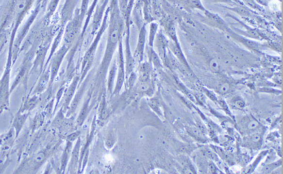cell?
<instances>
[{
    "mask_svg": "<svg viewBox=\"0 0 283 174\" xmlns=\"http://www.w3.org/2000/svg\"><path fill=\"white\" fill-rule=\"evenodd\" d=\"M182 7L188 10H199L205 12L206 9L202 4L201 0H176Z\"/></svg>",
    "mask_w": 283,
    "mask_h": 174,
    "instance_id": "27",
    "label": "cell"
},
{
    "mask_svg": "<svg viewBox=\"0 0 283 174\" xmlns=\"http://www.w3.org/2000/svg\"><path fill=\"white\" fill-rule=\"evenodd\" d=\"M230 90H231V86L228 83H222L217 87V93L222 94V95H226V94L229 93Z\"/></svg>",
    "mask_w": 283,
    "mask_h": 174,
    "instance_id": "38",
    "label": "cell"
},
{
    "mask_svg": "<svg viewBox=\"0 0 283 174\" xmlns=\"http://www.w3.org/2000/svg\"><path fill=\"white\" fill-rule=\"evenodd\" d=\"M10 34L8 31L5 29H0V53L2 51L3 48L5 46L6 44L8 42L9 37H10Z\"/></svg>",
    "mask_w": 283,
    "mask_h": 174,
    "instance_id": "35",
    "label": "cell"
},
{
    "mask_svg": "<svg viewBox=\"0 0 283 174\" xmlns=\"http://www.w3.org/2000/svg\"><path fill=\"white\" fill-rule=\"evenodd\" d=\"M36 48H34V46H32L24 57L22 65L19 68V72L15 81L12 83L11 88H10L11 93L19 85L22 84L25 89L27 87V82H28L29 77L30 76V72H31L33 64V58H34Z\"/></svg>",
    "mask_w": 283,
    "mask_h": 174,
    "instance_id": "7",
    "label": "cell"
},
{
    "mask_svg": "<svg viewBox=\"0 0 283 174\" xmlns=\"http://www.w3.org/2000/svg\"><path fill=\"white\" fill-rule=\"evenodd\" d=\"M60 142H58L54 146H48L45 149H41L37 153L34 154L31 158L27 160V162L20 165L19 168L15 171V173H23L27 171V173H34L37 172L39 168L42 166L53 155L56 149L59 147Z\"/></svg>",
    "mask_w": 283,
    "mask_h": 174,
    "instance_id": "5",
    "label": "cell"
},
{
    "mask_svg": "<svg viewBox=\"0 0 283 174\" xmlns=\"http://www.w3.org/2000/svg\"><path fill=\"white\" fill-rule=\"evenodd\" d=\"M89 80H90V75L88 74L87 76L85 78L83 81L79 86L78 89H77V92H76L75 95H74V98H73L72 101L70 103L68 110L67 111L66 114H65L67 116H74V113L77 111V107H78L79 104H80L81 101H82L83 95L86 92V87H87L89 83Z\"/></svg>",
    "mask_w": 283,
    "mask_h": 174,
    "instance_id": "12",
    "label": "cell"
},
{
    "mask_svg": "<svg viewBox=\"0 0 283 174\" xmlns=\"http://www.w3.org/2000/svg\"><path fill=\"white\" fill-rule=\"evenodd\" d=\"M50 68L44 69L42 73L39 75V80L35 86L34 90L30 92L29 95H41L47 90L50 84Z\"/></svg>",
    "mask_w": 283,
    "mask_h": 174,
    "instance_id": "19",
    "label": "cell"
},
{
    "mask_svg": "<svg viewBox=\"0 0 283 174\" xmlns=\"http://www.w3.org/2000/svg\"><path fill=\"white\" fill-rule=\"evenodd\" d=\"M36 2L41 3V4L43 5V7H45L47 5V2H48V0H35Z\"/></svg>",
    "mask_w": 283,
    "mask_h": 174,
    "instance_id": "43",
    "label": "cell"
},
{
    "mask_svg": "<svg viewBox=\"0 0 283 174\" xmlns=\"http://www.w3.org/2000/svg\"><path fill=\"white\" fill-rule=\"evenodd\" d=\"M106 146L108 149H111L113 147L114 145L116 144V137L113 133H109L105 141Z\"/></svg>",
    "mask_w": 283,
    "mask_h": 174,
    "instance_id": "37",
    "label": "cell"
},
{
    "mask_svg": "<svg viewBox=\"0 0 283 174\" xmlns=\"http://www.w3.org/2000/svg\"><path fill=\"white\" fill-rule=\"evenodd\" d=\"M152 66L150 62H141L138 64L137 77L138 81H150L151 75Z\"/></svg>",
    "mask_w": 283,
    "mask_h": 174,
    "instance_id": "23",
    "label": "cell"
},
{
    "mask_svg": "<svg viewBox=\"0 0 283 174\" xmlns=\"http://www.w3.org/2000/svg\"><path fill=\"white\" fill-rule=\"evenodd\" d=\"M99 1H100V0H93L92 3H91V5L89 6V9H88L86 18H85L84 22H83L82 32V34H81V36H82V37L84 36L85 32H86V29H87L88 27H89L91 16H92L93 13H94V10H95L96 6H97V3L99 2Z\"/></svg>",
    "mask_w": 283,
    "mask_h": 174,
    "instance_id": "28",
    "label": "cell"
},
{
    "mask_svg": "<svg viewBox=\"0 0 283 174\" xmlns=\"http://www.w3.org/2000/svg\"><path fill=\"white\" fill-rule=\"evenodd\" d=\"M110 109L106 100V93L102 94L100 100V105H99L98 116L97 117V125L103 127L109 120L110 116Z\"/></svg>",
    "mask_w": 283,
    "mask_h": 174,
    "instance_id": "17",
    "label": "cell"
},
{
    "mask_svg": "<svg viewBox=\"0 0 283 174\" xmlns=\"http://www.w3.org/2000/svg\"><path fill=\"white\" fill-rule=\"evenodd\" d=\"M66 142V146H65L63 153H62V157H61L60 170L62 173H65V172H66L68 163L69 161L70 157H71L73 145H74V143H71V142Z\"/></svg>",
    "mask_w": 283,
    "mask_h": 174,
    "instance_id": "25",
    "label": "cell"
},
{
    "mask_svg": "<svg viewBox=\"0 0 283 174\" xmlns=\"http://www.w3.org/2000/svg\"><path fill=\"white\" fill-rule=\"evenodd\" d=\"M156 41H157V48L159 51V55L162 57V58H165L166 49L168 46V42L166 40L165 37L163 36L162 34L156 35Z\"/></svg>",
    "mask_w": 283,
    "mask_h": 174,
    "instance_id": "31",
    "label": "cell"
},
{
    "mask_svg": "<svg viewBox=\"0 0 283 174\" xmlns=\"http://www.w3.org/2000/svg\"><path fill=\"white\" fill-rule=\"evenodd\" d=\"M80 74L76 73L74 76L73 77L72 81L70 84H68L65 90V94H64L63 104H62V109L63 110L64 113L66 114L67 111L68 107H69L70 103L78 89L79 86H80Z\"/></svg>",
    "mask_w": 283,
    "mask_h": 174,
    "instance_id": "13",
    "label": "cell"
},
{
    "mask_svg": "<svg viewBox=\"0 0 283 174\" xmlns=\"http://www.w3.org/2000/svg\"><path fill=\"white\" fill-rule=\"evenodd\" d=\"M14 41L10 40L8 57L5 69L2 76L0 79V114L7 111L10 108V95H11V86H10V75L12 66V50H13Z\"/></svg>",
    "mask_w": 283,
    "mask_h": 174,
    "instance_id": "3",
    "label": "cell"
},
{
    "mask_svg": "<svg viewBox=\"0 0 283 174\" xmlns=\"http://www.w3.org/2000/svg\"><path fill=\"white\" fill-rule=\"evenodd\" d=\"M210 3H227V4H232L233 0H205Z\"/></svg>",
    "mask_w": 283,
    "mask_h": 174,
    "instance_id": "42",
    "label": "cell"
},
{
    "mask_svg": "<svg viewBox=\"0 0 283 174\" xmlns=\"http://www.w3.org/2000/svg\"><path fill=\"white\" fill-rule=\"evenodd\" d=\"M262 137L260 133L254 132L246 137V146L256 149L261 145Z\"/></svg>",
    "mask_w": 283,
    "mask_h": 174,
    "instance_id": "29",
    "label": "cell"
},
{
    "mask_svg": "<svg viewBox=\"0 0 283 174\" xmlns=\"http://www.w3.org/2000/svg\"><path fill=\"white\" fill-rule=\"evenodd\" d=\"M67 86L68 85L67 84V83H64L62 85V86H60V87L58 89L55 97H54L55 104H54V113H55L57 107H59V103H60V101H62V98H63L64 94H65V90H66Z\"/></svg>",
    "mask_w": 283,
    "mask_h": 174,
    "instance_id": "33",
    "label": "cell"
},
{
    "mask_svg": "<svg viewBox=\"0 0 283 174\" xmlns=\"http://www.w3.org/2000/svg\"><path fill=\"white\" fill-rule=\"evenodd\" d=\"M78 0H66L65 5L61 12L60 27L59 28H65V26L68 21L72 18L77 7Z\"/></svg>",
    "mask_w": 283,
    "mask_h": 174,
    "instance_id": "18",
    "label": "cell"
},
{
    "mask_svg": "<svg viewBox=\"0 0 283 174\" xmlns=\"http://www.w3.org/2000/svg\"><path fill=\"white\" fill-rule=\"evenodd\" d=\"M211 69L214 72H217L219 71V65L217 62L215 60H212L211 61Z\"/></svg>",
    "mask_w": 283,
    "mask_h": 174,
    "instance_id": "41",
    "label": "cell"
},
{
    "mask_svg": "<svg viewBox=\"0 0 283 174\" xmlns=\"http://www.w3.org/2000/svg\"><path fill=\"white\" fill-rule=\"evenodd\" d=\"M117 79L114 86L112 96L118 95L126 83V70H125L124 48H123V39L120 40L118 45V54L117 57Z\"/></svg>",
    "mask_w": 283,
    "mask_h": 174,
    "instance_id": "9",
    "label": "cell"
},
{
    "mask_svg": "<svg viewBox=\"0 0 283 174\" xmlns=\"http://www.w3.org/2000/svg\"><path fill=\"white\" fill-rule=\"evenodd\" d=\"M109 5L106 9L105 12L104 16H103V20H102L101 27L99 29L98 31L94 36V39L86 49L83 58H82V62H81L80 67V81L81 83L83 81L89 71H91L93 65H94V60H95L96 53H97V48H98L99 44H100V41H101L102 36L104 34L105 31L108 29V25H109Z\"/></svg>",
    "mask_w": 283,
    "mask_h": 174,
    "instance_id": "2",
    "label": "cell"
},
{
    "mask_svg": "<svg viewBox=\"0 0 283 174\" xmlns=\"http://www.w3.org/2000/svg\"><path fill=\"white\" fill-rule=\"evenodd\" d=\"M40 104V95H29L24 99L19 111L21 113L31 112Z\"/></svg>",
    "mask_w": 283,
    "mask_h": 174,
    "instance_id": "22",
    "label": "cell"
},
{
    "mask_svg": "<svg viewBox=\"0 0 283 174\" xmlns=\"http://www.w3.org/2000/svg\"><path fill=\"white\" fill-rule=\"evenodd\" d=\"M125 29L124 19L120 13L118 0H110L109 2V19L108 25V38L106 50L95 78L93 80L94 93L92 102L100 101L102 94L106 93V78L109 66L114 58V54L118 48L120 40L123 39Z\"/></svg>",
    "mask_w": 283,
    "mask_h": 174,
    "instance_id": "1",
    "label": "cell"
},
{
    "mask_svg": "<svg viewBox=\"0 0 283 174\" xmlns=\"http://www.w3.org/2000/svg\"><path fill=\"white\" fill-rule=\"evenodd\" d=\"M117 69H118V65H117V58H114L109 66L107 72V80H106L107 81L106 82V92L110 94L112 96L114 86H115L116 79H117Z\"/></svg>",
    "mask_w": 283,
    "mask_h": 174,
    "instance_id": "20",
    "label": "cell"
},
{
    "mask_svg": "<svg viewBox=\"0 0 283 174\" xmlns=\"http://www.w3.org/2000/svg\"><path fill=\"white\" fill-rule=\"evenodd\" d=\"M82 139L81 137L77 139L75 145L73 146L71 157L68 161L67 172L69 174L78 173L79 163H80V150L82 146Z\"/></svg>",
    "mask_w": 283,
    "mask_h": 174,
    "instance_id": "16",
    "label": "cell"
},
{
    "mask_svg": "<svg viewBox=\"0 0 283 174\" xmlns=\"http://www.w3.org/2000/svg\"><path fill=\"white\" fill-rule=\"evenodd\" d=\"M126 34V39H125V51H124V62L125 70H126V79L132 72L134 71L135 66H136V60L132 53L131 50L130 42V31H125Z\"/></svg>",
    "mask_w": 283,
    "mask_h": 174,
    "instance_id": "14",
    "label": "cell"
},
{
    "mask_svg": "<svg viewBox=\"0 0 283 174\" xmlns=\"http://www.w3.org/2000/svg\"><path fill=\"white\" fill-rule=\"evenodd\" d=\"M43 7V5L41 3L36 2L35 1L34 9L32 12L31 15H30V17L27 19L24 25L23 26L22 28L21 29L19 33L17 34L15 42H14L13 50H12V54H13V55H12V64L14 65V63L16 62L19 52L21 51V44H22L23 41L25 39L26 36H27V34L30 31L32 26L34 24L35 19H36L38 14H39V12H40L41 10Z\"/></svg>",
    "mask_w": 283,
    "mask_h": 174,
    "instance_id": "6",
    "label": "cell"
},
{
    "mask_svg": "<svg viewBox=\"0 0 283 174\" xmlns=\"http://www.w3.org/2000/svg\"><path fill=\"white\" fill-rule=\"evenodd\" d=\"M230 104L232 106L233 108L236 110H243L246 106L244 101L240 96H235L231 100Z\"/></svg>",
    "mask_w": 283,
    "mask_h": 174,
    "instance_id": "34",
    "label": "cell"
},
{
    "mask_svg": "<svg viewBox=\"0 0 283 174\" xmlns=\"http://www.w3.org/2000/svg\"><path fill=\"white\" fill-rule=\"evenodd\" d=\"M30 116V112H26V113H21L18 110L14 116L13 120H12V128L15 130V137H18V136L20 134L27 119Z\"/></svg>",
    "mask_w": 283,
    "mask_h": 174,
    "instance_id": "21",
    "label": "cell"
},
{
    "mask_svg": "<svg viewBox=\"0 0 283 174\" xmlns=\"http://www.w3.org/2000/svg\"><path fill=\"white\" fill-rule=\"evenodd\" d=\"M265 155H266V153L265 152H262L261 154H260L258 160H256L257 161H255V162L252 163V164L250 165V166L249 169V170H248L247 172L248 173H251V172H252V171H253L254 169H255V166H256L258 164V163L260 162V161H261V160H262V158H263V157H264Z\"/></svg>",
    "mask_w": 283,
    "mask_h": 174,
    "instance_id": "39",
    "label": "cell"
},
{
    "mask_svg": "<svg viewBox=\"0 0 283 174\" xmlns=\"http://www.w3.org/2000/svg\"><path fill=\"white\" fill-rule=\"evenodd\" d=\"M69 50V47L66 46V45L62 44V46L56 51V52L53 54L52 57L50 58L48 65L50 69V80L49 86H52L53 84H54V81H55L58 74H59L62 62H63L64 59L67 55Z\"/></svg>",
    "mask_w": 283,
    "mask_h": 174,
    "instance_id": "8",
    "label": "cell"
},
{
    "mask_svg": "<svg viewBox=\"0 0 283 174\" xmlns=\"http://www.w3.org/2000/svg\"><path fill=\"white\" fill-rule=\"evenodd\" d=\"M158 28H159V25L156 22H151L150 24V27H149V42H148V47L149 48H153L155 39H156V36L157 35Z\"/></svg>",
    "mask_w": 283,
    "mask_h": 174,
    "instance_id": "30",
    "label": "cell"
},
{
    "mask_svg": "<svg viewBox=\"0 0 283 174\" xmlns=\"http://www.w3.org/2000/svg\"><path fill=\"white\" fill-rule=\"evenodd\" d=\"M85 18L86 16L80 13V9H76L72 18L65 26L63 39H62L63 44L71 48L77 42L82 32Z\"/></svg>",
    "mask_w": 283,
    "mask_h": 174,
    "instance_id": "4",
    "label": "cell"
},
{
    "mask_svg": "<svg viewBox=\"0 0 283 174\" xmlns=\"http://www.w3.org/2000/svg\"><path fill=\"white\" fill-rule=\"evenodd\" d=\"M60 0H51L50 4H49L48 7H47V12L45 16V22L47 23L50 20V18L53 16L56 10H57L58 5L59 4Z\"/></svg>",
    "mask_w": 283,
    "mask_h": 174,
    "instance_id": "32",
    "label": "cell"
},
{
    "mask_svg": "<svg viewBox=\"0 0 283 174\" xmlns=\"http://www.w3.org/2000/svg\"><path fill=\"white\" fill-rule=\"evenodd\" d=\"M81 131L80 130H76L74 131H71L69 134L65 137V139H66V142H71V143H74V142H77V139L81 137Z\"/></svg>",
    "mask_w": 283,
    "mask_h": 174,
    "instance_id": "36",
    "label": "cell"
},
{
    "mask_svg": "<svg viewBox=\"0 0 283 174\" xmlns=\"http://www.w3.org/2000/svg\"><path fill=\"white\" fill-rule=\"evenodd\" d=\"M261 125L256 119L252 118V116H246L240 121V128H242L243 131H254L255 130H259Z\"/></svg>",
    "mask_w": 283,
    "mask_h": 174,
    "instance_id": "24",
    "label": "cell"
},
{
    "mask_svg": "<svg viewBox=\"0 0 283 174\" xmlns=\"http://www.w3.org/2000/svg\"><path fill=\"white\" fill-rule=\"evenodd\" d=\"M244 1L245 4L246 5L249 6V7H252V9H255L257 10H261V7L257 4V3L255 2V0H243Z\"/></svg>",
    "mask_w": 283,
    "mask_h": 174,
    "instance_id": "40",
    "label": "cell"
},
{
    "mask_svg": "<svg viewBox=\"0 0 283 174\" xmlns=\"http://www.w3.org/2000/svg\"><path fill=\"white\" fill-rule=\"evenodd\" d=\"M93 93H94V86H93L92 83L91 87H89V90L86 92V98H85L83 106H82V109H81V111L80 114H79L78 117L76 119V125H77V128L78 129V130L79 128H80L83 125V124L84 123L85 120H86L89 113H91V110H92V109L94 108V106H95L96 103H94V102H93L92 101H91V100H92Z\"/></svg>",
    "mask_w": 283,
    "mask_h": 174,
    "instance_id": "11",
    "label": "cell"
},
{
    "mask_svg": "<svg viewBox=\"0 0 283 174\" xmlns=\"http://www.w3.org/2000/svg\"><path fill=\"white\" fill-rule=\"evenodd\" d=\"M51 39L50 36H47L45 39V42H42V44L38 46L35 53L34 60H33V67H32L31 72H39V75L42 73L45 66L46 57L47 52L50 49V44H51Z\"/></svg>",
    "mask_w": 283,
    "mask_h": 174,
    "instance_id": "10",
    "label": "cell"
},
{
    "mask_svg": "<svg viewBox=\"0 0 283 174\" xmlns=\"http://www.w3.org/2000/svg\"><path fill=\"white\" fill-rule=\"evenodd\" d=\"M47 117H49V116L44 110L43 111L36 113L34 117H33L31 123H30V128L31 131H34L42 128L44 124H45L46 119Z\"/></svg>",
    "mask_w": 283,
    "mask_h": 174,
    "instance_id": "26",
    "label": "cell"
},
{
    "mask_svg": "<svg viewBox=\"0 0 283 174\" xmlns=\"http://www.w3.org/2000/svg\"><path fill=\"white\" fill-rule=\"evenodd\" d=\"M147 24H144L142 27H141L138 31V42H137L136 48L135 49L134 54H133V57H134L135 60L138 62V64L141 62H143L144 57V51H145L146 43H147Z\"/></svg>",
    "mask_w": 283,
    "mask_h": 174,
    "instance_id": "15",
    "label": "cell"
}]
</instances>
